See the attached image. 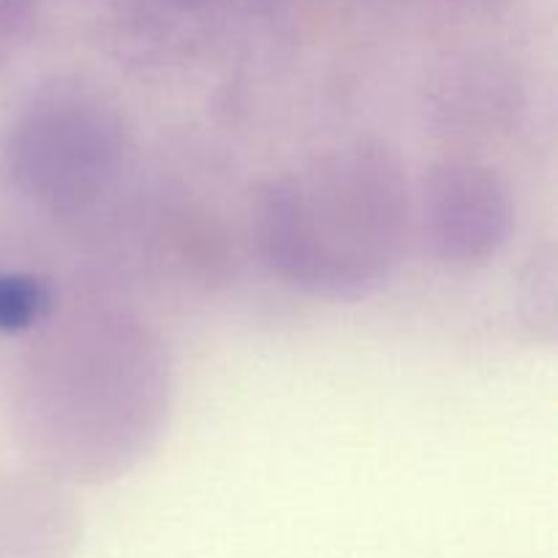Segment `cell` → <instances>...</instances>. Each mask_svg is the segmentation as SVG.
<instances>
[{
  "mask_svg": "<svg viewBox=\"0 0 558 558\" xmlns=\"http://www.w3.org/2000/svg\"><path fill=\"white\" fill-rule=\"evenodd\" d=\"M52 305L44 281L27 272H0V332L31 330Z\"/></svg>",
  "mask_w": 558,
  "mask_h": 558,
  "instance_id": "1",
  "label": "cell"
}]
</instances>
